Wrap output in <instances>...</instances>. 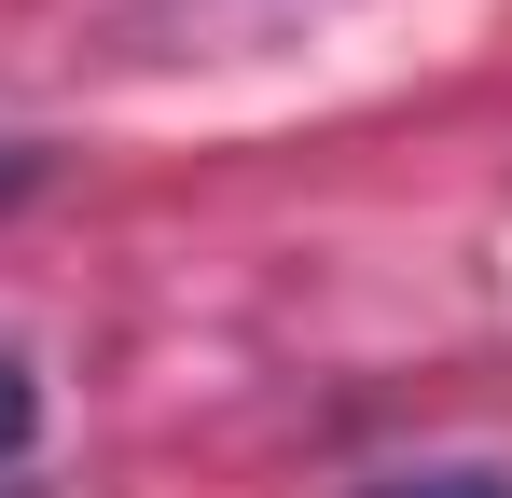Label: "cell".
<instances>
[{"instance_id": "cell-3", "label": "cell", "mask_w": 512, "mask_h": 498, "mask_svg": "<svg viewBox=\"0 0 512 498\" xmlns=\"http://www.w3.org/2000/svg\"><path fill=\"white\" fill-rule=\"evenodd\" d=\"M28 194H42V153H28V139H0V208H28Z\"/></svg>"}, {"instance_id": "cell-2", "label": "cell", "mask_w": 512, "mask_h": 498, "mask_svg": "<svg viewBox=\"0 0 512 498\" xmlns=\"http://www.w3.org/2000/svg\"><path fill=\"white\" fill-rule=\"evenodd\" d=\"M28 443H42V374H28V360L0 346V485L28 471Z\"/></svg>"}, {"instance_id": "cell-1", "label": "cell", "mask_w": 512, "mask_h": 498, "mask_svg": "<svg viewBox=\"0 0 512 498\" xmlns=\"http://www.w3.org/2000/svg\"><path fill=\"white\" fill-rule=\"evenodd\" d=\"M360 498H512V471H485V457H416V471H374Z\"/></svg>"}]
</instances>
